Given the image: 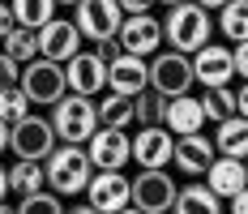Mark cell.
<instances>
[{
  "label": "cell",
  "instance_id": "obj_23",
  "mask_svg": "<svg viewBox=\"0 0 248 214\" xmlns=\"http://www.w3.org/2000/svg\"><path fill=\"white\" fill-rule=\"evenodd\" d=\"M94 107H99V124H107V129H133V99L128 95L107 90Z\"/></svg>",
  "mask_w": 248,
  "mask_h": 214
},
{
  "label": "cell",
  "instance_id": "obj_5",
  "mask_svg": "<svg viewBox=\"0 0 248 214\" xmlns=\"http://www.w3.org/2000/svg\"><path fill=\"white\" fill-rule=\"evenodd\" d=\"M86 206L94 214H116L133 206V176H124L120 167H94V176L86 184Z\"/></svg>",
  "mask_w": 248,
  "mask_h": 214
},
{
  "label": "cell",
  "instance_id": "obj_14",
  "mask_svg": "<svg viewBox=\"0 0 248 214\" xmlns=\"http://www.w3.org/2000/svg\"><path fill=\"white\" fill-rule=\"evenodd\" d=\"M171 150H175V137L167 124H137V137H133V163L137 167H171Z\"/></svg>",
  "mask_w": 248,
  "mask_h": 214
},
{
  "label": "cell",
  "instance_id": "obj_20",
  "mask_svg": "<svg viewBox=\"0 0 248 214\" xmlns=\"http://www.w3.org/2000/svg\"><path fill=\"white\" fill-rule=\"evenodd\" d=\"M171 210H184V214H218L223 210V197L210 189L205 180H193L184 189H175V206Z\"/></svg>",
  "mask_w": 248,
  "mask_h": 214
},
{
  "label": "cell",
  "instance_id": "obj_2",
  "mask_svg": "<svg viewBox=\"0 0 248 214\" xmlns=\"http://www.w3.org/2000/svg\"><path fill=\"white\" fill-rule=\"evenodd\" d=\"M210 34H214V17L205 4H197V0L167 4V17H163V43L167 48L193 56L201 43H210Z\"/></svg>",
  "mask_w": 248,
  "mask_h": 214
},
{
  "label": "cell",
  "instance_id": "obj_18",
  "mask_svg": "<svg viewBox=\"0 0 248 214\" xmlns=\"http://www.w3.org/2000/svg\"><path fill=\"white\" fill-rule=\"evenodd\" d=\"M218 150H214V137H205V133H184V137H175V150H171V163L175 171H184V176H205V167L214 159Z\"/></svg>",
  "mask_w": 248,
  "mask_h": 214
},
{
  "label": "cell",
  "instance_id": "obj_10",
  "mask_svg": "<svg viewBox=\"0 0 248 214\" xmlns=\"http://www.w3.org/2000/svg\"><path fill=\"white\" fill-rule=\"evenodd\" d=\"M64 82H69V90L73 95H90V99H99L103 95V86H107V60H103V51H77V56H69L64 60Z\"/></svg>",
  "mask_w": 248,
  "mask_h": 214
},
{
  "label": "cell",
  "instance_id": "obj_6",
  "mask_svg": "<svg viewBox=\"0 0 248 214\" xmlns=\"http://www.w3.org/2000/svg\"><path fill=\"white\" fill-rule=\"evenodd\" d=\"M175 184L167 167H137L133 176V206L141 214H167L175 206Z\"/></svg>",
  "mask_w": 248,
  "mask_h": 214
},
{
  "label": "cell",
  "instance_id": "obj_31",
  "mask_svg": "<svg viewBox=\"0 0 248 214\" xmlns=\"http://www.w3.org/2000/svg\"><path fill=\"white\" fill-rule=\"evenodd\" d=\"M17 77H22V60H13L9 51L0 48V86H13Z\"/></svg>",
  "mask_w": 248,
  "mask_h": 214
},
{
  "label": "cell",
  "instance_id": "obj_32",
  "mask_svg": "<svg viewBox=\"0 0 248 214\" xmlns=\"http://www.w3.org/2000/svg\"><path fill=\"white\" fill-rule=\"evenodd\" d=\"M231 56H235V77H248V39L231 43Z\"/></svg>",
  "mask_w": 248,
  "mask_h": 214
},
{
  "label": "cell",
  "instance_id": "obj_8",
  "mask_svg": "<svg viewBox=\"0 0 248 214\" xmlns=\"http://www.w3.org/2000/svg\"><path fill=\"white\" fill-rule=\"evenodd\" d=\"M17 86L26 90L30 103H56V99L69 90V82H64V65H56L47 56H34V60H26L22 65V77H17Z\"/></svg>",
  "mask_w": 248,
  "mask_h": 214
},
{
  "label": "cell",
  "instance_id": "obj_38",
  "mask_svg": "<svg viewBox=\"0 0 248 214\" xmlns=\"http://www.w3.org/2000/svg\"><path fill=\"white\" fill-rule=\"evenodd\" d=\"M4 197H9V167H0V206H4Z\"/></svg>",
  "mask_w": 248,
  "mask_h": 214
},
{
  "label": "cell",
  "instance_id": "obj_15",
  "mask_svg": "<svg viewBox=\"0 0 248 214\" xmlns=\"http://www.w3.org/2000/svg\"><path fill=\"white\" fill-rule=\"evenodd\" d=\"M81 43L86 39H81L77 22H69V17H51L47 26H39V56H47L56 65H64L69 56H77Z\"/></svg>",
  "mask_w": 248,
  "mask_h": 214
},
{
  "label": "cell",
  "instance_id": "obj_16",
  "mask_svg": "<svg viewBox=\"0 0 248 214\" xmlns=\"http://www.w3.org/2000/svg\"><path fill=\"white\" fill-rule=\"evenodd\" d=\"M146 86H150V60H146V56L120 51V56L107 60V90L133 99L137 90H146Z\"/></svg>",
  "mask_w": 248,
  "mask_h": 214
},
{
  "label": "cell",
  "instance_id": "obj_19",
  "mask_svg": "<svg viewBox=\"0 0 248 214\" xmlns=\"http://www.w3.org/2000/svg\"><path fill=\"white\" fill-rule=\"evenodd\" d=\"M205 184L218 193V197H235V193L248 184V171H244V159H235V154H214L210 167H205Z\"/></svg>",
  "mask_w": 248,
  "mask_h": 214
},
{
  "label": "cell",
  "instance_id": "obj_24",
  "mask_svg": "<svg viewBox=\"0 0 248 214\" xmlns=\"http://www.w3.org/2000/svg\"><path fill=\"white\" fill-rule=\"evenodd\" d=\"M218 30L227 43H244L248 39V0H227L218 9Z\"/></svg>",
  "mask_w": 248,
  "mask_h": 214
},
{
  "label": "cell",
  "instance_id": "obj_12",
  "mask_svg": "<svg viewBox=\"0 0 248 214\" xmlns=\"http://www.w3.org/2000/svg\"><path fill=\"white\" fill-rule=\"evenodd\" d=\"M86 154H90V163L94 167H128L133 163V137H128V129H107L99 124L94 133H90V142H86Z\"/></svg>",
  "mask_w": 248,
  "mask_h": 214
},
{
  "label": "cell",
  "instance_id": "obj_43",
  "mask_svg": "<svg viewBox=\"0 0 248 214\" xmlns=\"http://www.w3.org/2000/svg\"><path fill=\"white\" fill-rule=\"evenodd\" d=\"M244 171H248V159H244Z\"/></svg>",
  "mask_w": 248,
  "mask_h": 214
},
{
  "label": "cell",
  "instance_id": "obj_40",
  "mask_svg": "<svg viewBox=\"0 0 248 214\" xmlns=\"http://www.w3.org/2000/svg\"><path fill=\"white\" fill-rule=\"evenodd\" d=\"M197 4H205V9H223L227 0H197Z\"/></svg>",
  "mask_w": 248,
  "mask_h": 214
},
{
  "label": "cell",
  "instance_id": "obj_13",
  "mask_svg": "<svg viewBox=\"0 0 248 214\" xmlns=\"http://www.w3.org/2000/svg\"><path fill=\"white\" fill-rule=\"evenodd\" d=\"M193 73H197V86H231L235 77L231 43H201L193 51Z\"/></svg>",
  "mask_w": 248,
  "mask_h": 214
},
{
  "label": "cell",
  "instance_id": "obj_26",
  "mask_svg": "<svg viewBox=\"0 0 248 214\" xmlns=\"http://www.w3.org/2000/svg\"><path fill=\"white\" fill-rule=\"evenodd\" d=\"M0 48L9 51V56H13V60H34V56H39V30H30V26H9V34H4V39H0Z\"/></svg>",
  "mask_w": 248,
  "mask_h": 214
},
{
  "label": "cell",
  "instance_id": "obj_7",
  "mask_svg": "<svg viewBox=\"0 0 248 214\" xmlns=\"http://www.w3.org/2000/svg\"><path fill=\"white\" fill-rule=\"evenodd\" d=\"M56 129H51V120L34 116V112H26L22 120H13L9 124V150L17 154V159H47L51 150H56Z\"/></svg>",
  "mask_w": 248,
  "mask_h": 214
},
{
  "label": "cell",
  "instance_id": "obj_41",
  "mask_svg": "<svg viewBox=\"0 0 248 214\" xmlns=\"http://www.w3.org/2000/svg\"><path fill=\"white\" fill-rule=\"evenodd\" d=\"M56 4H64V9H73V4H77V0H56Z\"/></svg>",
  "mask_w": 248,
  "mask_h": 214
},
{
  "label": "cell",
  "instance_id": "obj_9",
  "mask_svg": "<svg viewBox=\"0 0 248 214\" xmlns=\"http://www.w3.org/2000/svg\"><path fill=\"white\" fill-rule=\"evenodd\" d=\"M73 22L86 43H103V39H116V30L124 22V9H120V0H77Z\"/></svg>",
  "mask_w": 248,
  "mask_h": 214
},
{
  "label": "cell",
  "instance_id": "obj_22",
  "mask_svg": "<svg viewBox=\"0 0 248 214\" xmlns=\"http://www.w3.org/2000/svg\"><path fill=\"white\" fill-rule=\"evenodd\" d=\"M34 189H47V171H43V159H17L9 167V193H34Z\"/></svg>",
  "mask_w": 248,
  "mask_h": 214
},
{
  "label": "cell",
  "instance_id": "obj_21",
  "mask_svg": "<svg viewBox=\"0 0 248 214\" xmlns=\"http://www.w3.org/2000/svg\"><path fill=\"white\" fill-rule=\"evenodd\" d=\"M214 150L218 154H235V159H248V116H227L218 120L214 129Z\"/></svg>",
  "mask_w": 248,
  "mask_h": 214
},
{
  "label": "cell",
  "instance_id": "obj_37",
  "mask_svg": "<svg viewBox=\"0 0 248 214\" xmlns=\"http://www.w3.org/2000/svg\"><path fill=\"white\" fill-rule=\"evenodd\" d=\"M235 107H240V116H248V77H244V86L235 90Z\"/></svg>",
  "mask_w": 248,
  "mask_h": 214
},
{
  "label": "cell",
  "instance_id": "obj_28",
  "mask_svg": "<svg viewBox=\"0 0 248 214\" xmlns=\"http://www.w3.org/2000/svg\"><path fill=\"white\" fill-rule=\"evenodd\" d=\"M158 112H163V95L154 86L133 95V124H158Z\"/></svg>",
  "mask_w": 248,
  "mask_h": 214
},
{
  "label": "cell",
  "instance_id": "obj_30",
  "mask_svg": "<svg viewBox=\"0 0 248 214\" xmlns=\"http://www.w3.org/2000/svg\"><path fill=\"white\" fill-rule=\"evenodd\" d=\"M34 210H47V214H60L64 210V197L51 189H34V193H22V214H34Z\"/></svg>",
  "mask_w": 248,
  "mask_h": 214
},
{
  "label": "cell",
  "instance_id": "obj_11",
  "mask_svg": "<svg viewBox=\"0 0 248 214\" xmlns=\"http://www.w3.org/2000/svg\"><path fill=\"white\" fill-rule=\"evenodd\" d=\"M116 39H120L124 51L146 56V60H150L154 51L163 48V17H154V13H124Z\"/></svg>",
  "mask_w": 248,
  "mask_h": 214
},
{
  "label": "cell",
  "instance_id": "obj_27",
  "mask_svg": "<svg viewBox=\"0 0 248 214\" xmlns=\"http://www.w3.org/2000/svg\"><path fill=\"white\" fill-rule=\"evenodd\" d=\"M201 107H205V120H214V124L240 112V107H235V90H231V86H201Z\"/></svg>",
  "mask_w": 248,
  "mask_h": 214
},
{
  "label": "cell",
  "instance_id": "obj_4",
  "mask_svg": "<svg viewBox=\"0 0 248 214\" xmlns=\"http://www.w3.org/2000/svg\"><path fill=\"white\" fill-rule=\"evenodd\" d=\"M150 86L158 90L163 99L171 95H188L197 86V73H193V56L188 51H175V48H158L150 56Z\"/></svg>",
  "mask_w": 248,
  "mask_h": 214
},
{
  "label": "cell",
  "instance_id": "obj_1",
  "mask_svg": "<svg viewBox=\"0 0 248 214\" xmlns=\"http://www.w3.org/2000/svg\"><path fill=\"white\" fill-rule=\"evenodd\" d=\"M43 171H47V189L60 193V197L69 201V197H77V193H86L90 176H94V163H90L86 146L56 142V150L43 159Z\"/></svg>",
  "mask_w": 248,
  "mask_h": 214
},
{
  "label": "cell",
  "instance_id": "obj_25",
  "mask_svg": "<svg viewBox=\"0 0 248 214\" xmlns=\"http://www.w3.org/2000/svg\"><path fill=\"white\" fill-rule=\"evenodd\" d=\"M9 9H13V22L17 26H30V30H39V26H47L56 17V0H9Z\"/></svg>",
  "mask_w": 248,
  "mask_h": 214
},
{
  "label": "cell",
  "instance_id": "obj_35",
  "mask_svg": "<svg viewBox=\"0 0 248 214\" xmlns=\"http://www.w3.org/2000/svg\"><path fill=\"white\" fill-rule=\"evenodd\" d=\"M227 201H231V210H235V214H248V184L235 193V197H227Z\"/></svg>",
  "mask_w": 248,
  "mask_h": 214
},
{
  "label": "cell",
  "instance_id": "obj_3",
  "mask_svg": "<svg viewBox=\"0 0 248 214\" xmlns=\"http://www.w3.org/2000/svg\"><path fill=\"white\" fill-rule=\"evenodd\" d=\"M51 129H56L60 142L86 146V142H90V133L99 129V107H94V99L64 90V95L51 103Z\"/></svg>",
  "mask_w": 248,
  "mask_h": 214
},
{
  "label": "cell",
  "instance_id": "obj_39",
  "mask_svg": "<svg viewBox=\"0 0 248 214\" xmlns=\"http://www.w3.org/2000/svg\"><path fill=\"white\" fill-rule=\"evenodd\" d=\"M9 150V120H0V154Z\"/></svg>",
  "mask_w": 248,
  "mask_h": 214
},
{
  "label": "cell",
  "instance_id": "obj_42",
  "mask_svg": "<svg viewBox=\"0 0 248 214\" xmlns=\"http://www.w3.org/2000/svg\"><path fill=\"white\" fill-rule=\"evenodd\" d=\"M158 4H180V0H158Z\"/></svg>",
  "mask_w": 248,
  "mask_h": 214
},
{
  "label": "cell",
  "instance_id": "obj_29",
  "mask_svg": "<svg viewBox=\"0 0 248 214\" xmlns=\"http://www.w3.org/2000/svg\"><path fill=\"white\" fill-rule=\"evenodd\" d=\"M30 107H34V103L26 99V90L17 86V82H13V86H0V120L13 124V120H22Z\"/></svg>",
  "mask_w": 248,
  "mask_h": 214
},
{
  "label": "cell",
  "instance_id": "obj_36",
  "mask_svg": "<svg viewBox=\"0 0 248 214\" xmlns=\"http://www.w3.org/2000/svg\"><path fill=\"white\" fill-rule=\"evenodd\" d=\"M9 26H13V9H9V0H0V39L9 34Z\"/></svg>",
  "mask_w": 248,
  "mask_h": 214
},
{
  "label": "cell",
  "instance_id": "obj_17",
  "mask_svg": "<svg viewBox=\"0 0 248 214\" xmlns=\"http://www.w3.org/2000/svg\"><path fill=\"white\" fill-rule=\"evenodd\" d=\"M158 124H167L171 137L197 133V129H205V107H201V99H193V95H171V99H163Z\"/></svg>",
  "mask_w": 248,
  "mask_h": 214
},
{
  "label": "cell",
  "instance_id": "obj_34",
  "mask_svg": "<svg viewBox=\"0 0 248 214\" xmlns=\"http://www.w3.org/2000/svg\"><path fill=\"white\" fill-rule=\"evenodd\" d=\"M94 48L103 51V60H111V56H120V51H124V48H120V39H103V43H94Z\"/></svg>",
  "mask_w": 248,
  "mask_h": 214
},
{
  "label": "cell",
  "instance_id": "obj_33",
  "mask_svg": "<svg viewBox=\"0 0 248 214\" xmlns=\"http://www.w3.org/2000/svg\"><path fill=\"white\" fill-rule=\"evenodd\" d=\"M154 4H158V0H120V9H124V13H150Z\"/></svg>",
  "mask_w": 248,
  "mask_h": 214
}]
</instances>
